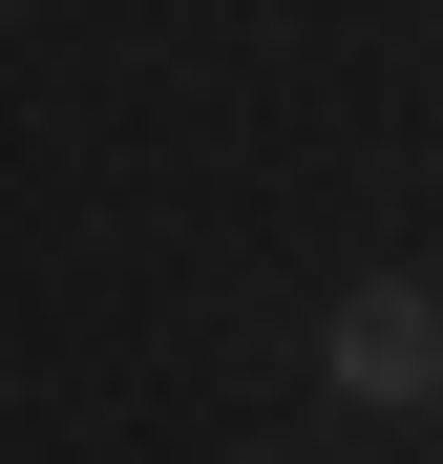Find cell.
Wrapping results in <instances>:
<instances>
[{"instance_id":"cell-1","label":"cell","mask_w":443,"mask_h":464,"mask_svg":"<svg viewBox=\"0 0 443 464\" xmlns=\"http://www.w3.org/2000/svg\"><path fill=\"white\" fill-rule=\"evenodd\" d=\"M317 380L380 401V422H422V401H443V275H359L338 317H317Z\"/></svg>"}]
</instances>
